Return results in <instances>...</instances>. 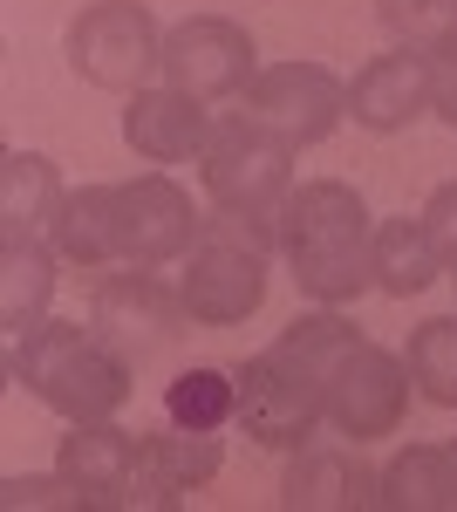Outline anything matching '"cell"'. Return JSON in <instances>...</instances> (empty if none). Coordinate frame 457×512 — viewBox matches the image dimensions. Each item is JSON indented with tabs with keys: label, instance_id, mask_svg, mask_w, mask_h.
Returning <instances> with one entry per match:
<instances>
[{
	"label": "cell",
	"instance_id": "9a60e30c",
	"mask_svg": "<svg viewBox=\"0 0 457 512\" xmlns=\"http://www.w3.org/2000/svg\"><path fill=\"white\" fill-rule=\"evenodd\" d=\"M123 144L137 151L144 164H185V158H205L212 144V117L205 103L185 96V89H137L123 103Z\"/></svg>",
	"mask_w": 457,
	"mask_h": 512
},
{
	"label": "cell",
	"instance_id": "7c38bea8",
	"mask_svg": "<svg viewBox=\"0 0 457 512\" xmlns=\"http://www.w3.org/2000/svg\"><path fill=\"white\" fill-rule=\"evenodd\" d=\"M280 506L287 512H369V506H382V472L362 458V444L355 451L301 444V451H287Z\"/></svg>",
	"mask_w": 457,
	"mask_h": 512
},
{
	"label": "cell",
	"instance_id": "e0dca14e",
	"mask_svg": "<svg viewBox=\"0 0 457 512\" xmlns=\"http://www.w3.org/2000/svg\"><path fill=\"white\" fill-rule=\"evenodd\" d=\"M55 246L48 239H0V328H7V342H21V335H35L41 321H48V301H55Z\"/></svg>",
	"mask_w": 457,
	"mask_h": 512
},
{
	"label": "cell",
	"instance_id": "f1b7e54d",
	"mask_svg": "<svg viewBox=\"0 0 457 512\" xmlns=\"http://www.w3.org/2000/svg\"><path fill=\"white\" fill-rule=\"evenodd\" d=\"M451 280H457V274H451Z\"/></svg>",
	"mask_w": 457,
	"mask_h": 512
},
{
	"label": "cell",
	"instance_id": "8992f818",
	"mask_svg": "<svg viewBox=\"0 0 457 512\" xmlns=\"http://www.w3.org/2000/svg\"><path fill=\"white\" fill-rule=\"evenodd\" d=\"M185 294L171 280H157L151 267H130V274L96 280V301H89V328L110 342L130 369H151L185 342Z\"/></svg>",
	"mask_w": 457,
	"mask_h": 512
},
{
	"label": "cell",
	"instance_id": "4fadbf2b",
	"mask_svg": "<svg viewBox=\"0 0 457 512\" xmlns=\"http://www.w3.org/2000/svg\"><path fill=\"white\" fill-rule=\"evenodd\" d=\"M226 444L219 431H144L137 437V472H130V506H185V492H198L205 478L219 472Z\"/></svg>",
	"mask_w": 457,
	"mask_h": 512
},
{
	"label": "cell",
	"instance_id": "ffe728a7",
	"mask_svg": "<svg viewBox=\"0 0 457 512\" xmlns=\"http://www.w3.org/2000/svg\"><path fill=\"white\" fill-rule=\"evenodd\" d=\"M382 506L389 512H451L457 506V465L451 444H410L382 465Z\"/></svg>",
	"mask_w": 457,
	"mask_h": 512
},
{
	"label": "cell",
	"instance_id": "6da1fadb",
	"mask_svg": "<svg viewBox=\"0 0 457 512\" xmlns=\"http://www.w3.org/2000/svg\"><path fill=\"white\" fill-rule=\"evenodd\" d=\"M280 260L307 301L342 308L362 287H376V219L355 185L307 178L280 205Z\"/></svg>",
	"mask_w": 457,
	"mask_h": 512
},
{
	"label": "cell",
	"instance_id": "2e32d148",
	"mask_svg": "<svg viewBox=\"0 0 457 512\" xmlns=\"http://www.w3.org/2000/svg\"><path fill=\"white\" fill-rule=\"evenodd\" d=\"M55 472L69 478L82 492V506L110 512V506H130V472H137V431L123 424H69L62 451H55Z\"/></svg>",
	"mask_w": 457,
	"mask_h": 512
},
{
	"label": "cell",
	"instance_id": "5b68a950",
	"mask_svg": "<svg viewBox=\"0 0 457 512\" xmlns=\"http://www.w3.org/2000/svg\"><path fill=\"white\" fill-rule=\"evenodd\" d=\"M232 376H239V424H246L253 444H267V451H301V444H314V431L328 424V390H321V376L307 369L301 355L260 349V355H246Z\"/></svg>",
	"mask_w": 457,
	"mask_h": 512
},
{
	"label": "cell",
	"instance_id": "5bb4252c",
	"mask_svg": "<svg viewBox=\"0 0 457 512\" xmlns=\"http://www.w3.org/2000/svg\"><path fill=\"white\" fill-rule=\"evenodd\" d=\"M430 110V55L423 48H396V55H376L362 62L355 82H348V117L376 137H396Z\"/></svg>",
	"mask_w": 457,
	"mask_h": 512
},
{
	"label": "cell",
	"instance_id": "30bf717a",
	"mask_svg": "<svg viewBox=\"0 0 457 512\" xmlns=\"http://www.w3.org/2000/svg\"><path fill=\"white\" fill-rule=\"evenodd\" d=\"M260 76V48L253 35L226 21V14H185L171 35H164V82L185 89L198 103H226V96H246Z\"/></svg>",
	"mask_w": 457,
	"mask_h": 512
},
{
	"label": "cell",
	"instance_id": "603a6c76",
	"mask_svg": "<svg viewBox=\"0 0 457 512\" xmlns=\"http://www.w3.org/2000/svg\"><path fill=\"white\" fill-rule=\"evenodd\" d=\"M410 383L423 390V403H437V410H457V315H430L410 328Z\"/></svg>",
	"mask_w": 457,
	"mask_h": 512
},
{
	"label": "cell",
	"instance_id": "ba28073f",
	"mask_svg": "<svg viewBox=\"0 0 457 512\" xmlns=\"http://www.w3.org/2000/svg\"><path fill=\"white\" fill-rule=\"evenodd\" d=\"M239 117H253L280 144L307 151V144L335 137V123L348 117V82L335 69H321V62H273L239 96Z\"/></svg>",
	"mask_w": 457,
	"mask_h": 512
},
{
	"label": "cell",
	"instance_id": "4316f807",
	"mask_svg": "<svg viewBox=\"0 0 457 512\" xmlns=\"http://www.w3.org/2000/svg\"><path fill=\"white\" fill-rule=\"evenodd\" d=\"M430 55V110L457 130V41H444V48H423Z\"/></svg>",
	"mask_w": 457,
	"mask_h": 512
},
{
	"label": "cell",
	"instance_id": "7a4b0ae2",
	"mask_svg": "<svg viewBox=\"0 0 457 512\" xmlns=\"http://www.w3.org/2000/svg\"><path fill=\"white\" fill-rule=\"evenodd\" d=\"M7 369L28 396H41L55 417L69 424H103L116 417L130 390H137V369L89 328V321H41L35 335L7 342Z\"/></svg>",
	"mask_w": 457,
	"mask_h": 512
},
{
	"label": "cell",
	"instance_id": "ac0fdd59",
	"mask_svg": "<svg viewBox=\"0 0 457 512\" xmlns=\"http://www.w3.org/2000/svg\"><path fill=\"white\" fill-rule=\"evenodd\" d=\"M62 198H69V185L41 151H7L0 158V239H14V233L48 239Z\"/></svg>",
	"mask_w": 457,
	"mask_h": 512
},
{
	"label": "cell",
	"instance_id": "8fae6325",
	"mask_svg": "<svg viewBox=\"0 0 457 512\" xmlns=\"http://www.w3.org/2000/svg\"><path fill=\"white\" fill-rule=\"evenodd\" d=\"M178 294L198 328H239L267 301V253L239 246V239L205 233L185 253V274H178Z\"/></svg>",
	"mask_w": 457,
	"mask_h": 512
},
{
	"label": "cell",
	"instance_id": "7402d4cb",
	"mask_svg": "<svg viewBox=\"0 0 457 512\" xmlns=\"http://www.w3.org/2000/svg\"><path fill=\"white\" fill-rule=\"evenodd\" d=\"M239 417V376L212 369V362H191L164 383V424L178 431H226Z\"/></svg>",
	"mask_w": 457,
	"mask_h": 512
},
{
	"label": "cell",
	"instance_id": "d4e9b609",
	"mask_svg": "<svg viewBox=\"0 0 457 512\" xmlns=\"http://www.w3.org/2000/svg\"><path fill=\"white\" fill-rule=\"evenodd\" d=\"M0 499H7V506H69V512H82V492L62 472H48V478H41V472L0 478Z\"/></svg>",
	"mask_w": 457,
	"mask_h": 512
},
{
	"label": "cell",
	"instance_id": "484cf974",
	"mask_svg": "<svg viewBox=\"0 0 457 512\" xmlns=\"http://www.w3.org/2000/svg\"><path fill=\"white\" fill-rule=\"evenodd\" d=\"M417 219L430 226V246L444 253V267H457V178H451V185H437V192H430V205H423Z\"/></svg>",
	"mask_w": 457,
	"mask_h": 512
},
{
	"label": "cell",
	"instance_id": "83f0119b",
	"mask_svg": "<svg viewBox=\"0 0 457 512\" xmlns=\"http://www.w3.org/2000/svg\"><path fill=\"white\" fill-rule=\"evenodd\" d=\"M451 465H457V444H451Z\"/></svg>",
	"mask_w": 457,
	"mask_h": 512
},
{
	"label": "cell",
	"instance_id": "9c48e42d",
	"mask_svg": "<svg viewBox=\"0 0 457 512\" xmlns=\"http://www.w3.org/2000/svg\"><path fill=\"white\" fill-rule=\"evenodd\" d=\"M110 212H116V260L123 267H171L205 239V212L164 171H144V178L116 185Z\"/></svg>",
	"mask_w": 457,
	"mask_h": 512
},
{
	"label": "cell",
	"instance_id": "d6986e66",
	"mask_svg": "<svg viewBox=\"0 0 457 512\" xmlns=\"http://www.w3.org/2000/svg\"><path fill=\"white\" fill-rule=\"evenodd\" d=\"M116 185H82V192L62 198V212H55V226H48V246L82 267V274H96V267H116V212H110Z\"/></svg>",
	"mask_w": 457,
	"mask_h": 512
},
{
	"label": "cell",
	"instance_id": "277c9868",
	"mask_svg": "<svg viewBox=\"0 0 457 512\" xmlns=\"http://www.w3.org/2000/svg\"><path fill=\"white\" fill-rule=\"evenodd\" d=\"M212 212H246V219H280V205L294 192V144H280L253 117L212 123V144L198 158Z\"/></svg>",
	"mask_w": 457,
	"mask_h": 512
},
{
	"label": "cell",
	"instance_id": "44dd1931",
	"mask_svg": "<svg viewBox=\"0 0 457 512\" xmlns=\"http://www.w3.org/2000/svg\"><path fill=\"white\" fill-rule=\"evenodd\" d=\"M444 274V253L430 246V226L423 219H382L376 226V287L389 301H410L430 280Z\"/></svg>",
	"mask_w": 457,
	"mask_h": 512
},
{
	"label": "cell",
	"instance_id": "52a82bcc",
	"mask_svg": "<svg viewBox=\"0 0 457 512\" xmlns=\"http://www.w3.org/2000/svg\"><path fill=\"white\" fill-rule=\"evenodd\" d=\"M321 390H328V424L348 444H376V437H396L403 417H410V362L389 355L382 342H369V335H355L328 362Z\"/></svg>",
	"mask_w": 457,
	"mask_h": 512
},
{
	"label": "cell",
	"instance_id": "3957f363",
	"mask_svg": "<svg viewBox=\"0 0 457 512\" xmlns=\"http://www.w3.org/2000/svg\"><path fill=\"white\" fill-rule=\"evenodd\" d=\"M69 69L89 89H116L137 96L164 76V28L144 0H89L69 21Z\"/></svg>",
	"mask_w": 457,
	"mask_h": 512
},
{
	"label": "cell",
	"instance_id": "cb8c5ba5",
	"mask_svg": "<svg viewBox=\"0 0 457 512\" xmlns=\"http://www.w3.org/2000/svg\"><path fill=\"white\" fill-rule=\"evenodd\" d=\"M376 21L396 48H444L457 41V0H376Z\"/></svg>",
	"mask_w": 457,
	"mask_h": 512
}]
</instances>
